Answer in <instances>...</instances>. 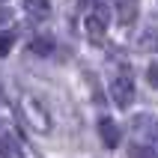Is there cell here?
<instances>
[{
    "instance_id": "obj_9",
    "label": "cell",
    "mask_w": 158,
    "mask_h": 158,
    "mask_svg": "<svg viewBox=\"0 0 158 158\" xmlns=\"http://www.w3.org/2000/svg\"><path fill=\"white\" fill-rule=\"evenodd\" d=\"M137 45H140V48H158V33H155V30H149Z\"/></svg>"
},
{
    "instance_id": "obj_8",
    "label": "cell",
    "mask_w": 158,
    "mask_h": 158,
    "mask_svg": "<svg viewBox=\"0 0 158 158\" xmlns=\"http://www.w3.org/2000/svg\"><path fill=\"white\" fill-rule=\"evenodd\" d=\"M12 45H15V33H12V30L0 33V57H6V54L12 51Z\"/></svg>"
},
{
    "instance_id": "obj_6",
    "label": "cell",
    "mask_w": 158,
    "mask_h": 158,
    "mask_svg": "<svg viewBox=\"0 0 158 158\" xmlns=\"http://www.w3.org/2000/svg\"><path fill=\"white\" fill-rule=\"evenodd\" d=\"M24 12L36 21H45V18H51V3L48 0H24Z\"/></svg>"
},
{
    "instance_id": "obj_2",
    "label": "cell",
    "mask_w": 158,
    "mask_h": 158,
    "mask_svg": "<svg viewBox=\"0 0 158 158\" xmlns=\"http://www.w3.org/2000/svg\"><path fill=\"white\" fill-rule=\"evenodd\" d=\"M107 24H110V21H107V6H105V3H96L93 12L84 15V30H87V36H89V42H93V45H102V42H105Z\"/></svg>"
},
{
    "instance_id": "obj_4",
    "label": "cell",
    "mask_w": 158,
    "mask_h": 158,
    "mask_svg": "<svg viewBox=\"0 0 158 158\" xmlns=\"http://www.w3.org/2000/svg\"><path fill=\"white\" fill-rule=\"evenodd\" d=\"M0 158H24V146L18 134L6 125H0Z\"/></svg>"
},
{
    "instance_id": "obj_5",
    "label": "cell",
    "mask_w": 158,
    "mask_h": 158,
    "mask_svg": "<svg viewBox=\"0 0 158 158\" xmlns=\"http://www.w3.org/2000/svg\"><path fill=\"white\" fill-rule=\"evenodd\" d=\"M98 137H102V143H105L107 149H116V146H119V140H123L119 125H116L114 119H107V116H102V119H98Z\"/></svg>"
},
{
    "instance_id": "obj_1",
    "label": "cell",
    "mask_w": 158,
    "mask_h": 158,
    "mask_svg": "<svg viewBox=\"0 0 158 158\" xmlns=\"http://www.w3.org/2000/svg\"><path fill=\"white\" fill-rule=\"evenodd\" d=\"M21 114H24L27 125L39 134H48L51 131V114H48V107L39 102L36 96H24L21 98Z\"/></svg>"
},
{
    "instance_id": "obj_10",
    "label": "cell",
    "mask_w": 158,
    "mask_h": 158,
    "mask_svg": "<svg viewBox=\"0 0 158 158\" xmlns=\"http://www.w3.org/2000/svg\"><path fill=\"white\" fill-rule=\"evenodd\" d=\"M9 24H12V9H6V6H0V30H6Z\"/></svg>"
},
{
    "instance_id": "obj_11",
    "label": "cell",
    "mask_w": 158,
    "mask_h": 158,
    "mask_svg": "<svg viewBox=\"0 0 158 158\" xmlns=\"http://www.w3.org/2000/svg\"><path fill=\"white\" fill-rule=\"evenodd\" d=\"M146 75H149V84H152V87H158V63H152Z\"/></svg>"
},
{
    "instance_id": "obj_7",
    "label": "cell",
    "mask_w": 158,
    "mask_h": 158,
    "mask_svg": "<svg viewBox=\"0 0 158 158\" xmlns=\"http://www.w3.org/2000/svg\"><path fill=\"white\" fill-rule=\"evenodd\" d=\"M30 51L39 54V57H48V54H54V39L51 36H36L30 42Z\"/></svg>"
},
{
    "instance_id": "obj_3",
    "label": "cell",
    "mask_w": 158,
    "mask_h": 158,
    "mask_svg": "<svg viewBox=\"0 0 158 158\" xmlns=\"http://www.w3.org/2000/svg\"><path fill=\"white\" fill-rule=\"evenodd\" d=\"M110 98H114L116 107L128 110V107L134 105V81L128 78V75H116V78L110 81Z\"/></svg>"
}]
</instances>
